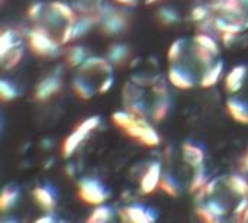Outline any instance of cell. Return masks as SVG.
<instances>
[{
  "mask_svg": "<svg viewBox=\"0 0 248 223\" xmlns=\"http://www.w3.org/2000/svg\"><path fill=\"white\" fill-rule=\"evenodd\" d=\"M62 89V81L57 75H49L41 80L33 91V99L36 102H46Z\"/></svg>",
  "mask_w": 248,
  "mask_h": 223,
  "instance_id": "cell-5",
  "label": "cell"
},
{
  "mask_svg": "<svg viewBox=\"0 0 248 223\" xmlns=\"http://www.w3.org/2000/svg\"><path fill=\"white\" fill-rule=\"evenodd\" d=\"M212 9L219 13V16L231 20L243 23L246 22V10L247 7L241 3V0H214Z\"/></svg>",
  "mask_w": 248,
  "mask_h": 223,
  "instance_id": "cell-4",
  "label": "cell"
},
{
  "mask_svg": "<svg viewBox=\"0 0 248 223\" xmlns=\"http://www.w3.org/2000/svg\"><path fill=\"white\" fill-rule=\"evenodd\" d=\"M196 213H198V216H199V219H202L203 222H208V223H215L219 221V218L217 216V215H214L205 205L203 206H199L198 209H196Z\"/></svg>",
  "mask_w": 248,
  "mask_h": 223,
  "instance_id": "cell-36",
  "label": "cell"
},
{
  "mask_svg": "<svg viewBox=\"0 0 248 223\" xmlns=\"http://www.w3.org/2000/svg\"><path fill=\"white\" fill-rule=\"evenodd\" d=\"M241 3H243V4H244V6L248 9V0H241Z\"/></svg>",
  "mask_w": 248,
  "mask_h": 223,
  "instance_id": "cell-47",
  "label": "cell"
},
{
  "mask_svg": "<svg viewBox=\"0 0 248 223\" xmlns=\"http://www.w3.org/2000/svg\"><path fill=\"white\" fill-rule=\"evenodd\" d=\"M195 44H198V45H201V46H203V48L209 49V51H211V52H214L215 55L219 52V48H218L217 41H215L214 38H211L206 32H201V33H198V35L195 36Z\"/></svg>",
  "mask_w": 248,
  "mask_h": 223,
  "instance_id": "cell-28",
  "label": "cell"
},
{
  "mask_svg": "<svg viewBox=\"0 0 248 223\" xmlns=\"http://www.w3.org/2000/svg\"><path fill=\"white\" fill-rule=\"evenodd\" d=\"M161 180V165L160 163H153L141 178L140 190L142 194H151L160 187Z\"/></svg>",
  "mask_w": 248,
  "mask_h": 223,
  "instance_id": "cell-6",
  "label": "cell"
},
{
  "mask_svg": "<svg viewBox=\"0 0 248 223\" xmlns=\"http://www.w3.org/2000/svg\"><path fill=\"white\" fill-rule=\"evenodd\" d=\"M54 222V219L51 216H44V218H39L36 219V223H51Z\"/></svg>",
  "mask_w": 248,
  "mask_h": 223,
  "instance_id": "cell-44",
  "label": "cell"
},
{
  "mask_svg": "<svg viewBox=\"0 0 248 223\" xmlns=\"http://www.w3.org/2000/svg\"><path fill=\"white\" fill-rule=\"evenodd\" d=\"M119 4H125V6H134L137 3V0H115Z\"/></svg>",
  "mask_w": 248,
  "mask_h": 223,
  "instance_id": "cell-43",
  "label": "cell"
},
{
  "mask_svg": "<svg viewBox=\"0 0 248 223\" xmlns=\"http://www.w3.org/2000/svg\"><path fill=\"white\" fill-rule=\"evenodd\" d=\"M158 22L164 26H170L179 22V13L171 7H161L157 13Z\"/></svg>",
  "mask_w": 248,
  "mask_h": 223,
  "instance_id": "cell-26",
  "label": "cell"
},
{
  "mask_svg": "<svg viewBox=\"0 0 248 223\" xmlns=\"http://www.w3.org/2000/svg\"><path fill=\"white\" fill-rule=\"evenodd\" d=\"M87 51L83 46H73L70 49H67L65 52V61L68 67H80L83 64V61L87 58Z\"/></svg>",
  "mask_w": 248,
  "mask_h": 223,
  "instance_id": "cell-17",
  "label": "cell"
},
{
  "mask_svg": "<svg viewBox=\"0 0 248 223\" xmlns=\"http://www.w3.org/2000/svg\"><path fill=\"white\" fill-rule=\"evenodd\" d=\"M193 55H195L196 61H198L201 65L206 67V68H209L211 65H214V64H212V59H214L215 54L211 52L209 49H206V48L198 45V44H196V46H195V49H193Z\"/></svg>",
  "mask_w": 248,
  "mask_h": 223,
  "instance_id": "cell-24",
  "label": "cell"
},
{
  "mask_svg": "<svg viewBox=\"0 0 248 223\" xmlns=\"http://www.w3.org/2000/svg\"><path fill=\"white\" fill-rule=\"evenodd\" d=\"M77 193L83 203L90 206H99L106 200L105 187L94 178H83L77 184Z\"/></svg>",
  "mask_w": 248,
  "mask_h": 223,
  "instance_id": "cell-3",
  "label": "cell"
},
{
  "mask_svg": "<svg viewBox=\"0 0 248 223\" xmlns=\"http://www.w3.org/2000/svg\"><path fill=\"white\" fill-rule=\"evenodd\" d=\"M108 59L113 67H122L129 59V48L124 44H115L108 51Z\"/></svg>",
  "mask_w": 248,
  "mask_h": 223,
  "instance_id": "cell-14",
  "label": "cell"
},
{
  "mask_svg": "<svg viewBox=\"0 0 248 223\" xmlns=\"http://www.w3.org/2000/svg\"><path fill=\"white\" fill-rule=\"evenodd\" d=\"M227 186L237 196L246 197L248 194V181L244 177H241V176H231V177H228Z\"/></svg>",
  "mask_w": 248,
  "mask_h": 223,
  "instance_id": "cell-19",
  "label": "cell"
},
{
  "mask_svg": "<svg viewBox=\"0 0 248 223\" xmlns=\"http://www.w3.org/2000/svg\"><path fill=\"white\" fill-rule=\"evenodd\" d=\"M44 10H45V7H44L42 3H35V4H32V6L29 7V10H28V17L32 19V20H36V19H39V17L44 15Z\"/></svg>",
  "mask_w": 248,
  "mask_h": 223,
  "instance_id": "cell-39",
  "label": "cell"
},
{
  "mask_svg": "<svg viewBox=\"0 0 248 223\" xmlns=\"http://www.w3.org/2000/svg\"><path fill=\"white\" fill-rule=\"evenodd\" d=\"M206 174H205V170L203 167H199L195 170V176H193V180H192V184H190V192L192 193H196L199 192L205 184H206Z\"/></svg>",
  "mask_w": 248,
  "mask_h": 223,
  "instance_id": "cell-34",
  "label": "cell"
},
{
  "mask_svg": "<svg viewBox=\"0 0 248 223\" xmlns=\"http://www.w3.org/2000/svg\"><path fill=\"white\" fill-rule=\"evenodd\" d=\"M113 218V212L110 208L108 206H100L97 208L94 212H92V215L89 216L87 222L89 223H105L109 222Z\"/></svg>",
  "mask_w": 248,
  "mask_h": 223,
  "instance_id": "cell-25",
  "label": "cell"
},
{
  "mask_svg": "<svg viewBox=\"0 0 248 223\" xmlns=\"http://www.w3.org/2000/svg\"><path fill=\"white\" fill-rule=\"evenodd\" d=\"M243 170H244V171H247V173H248V152L246 154L244 160H243Z\"/></svg>",
  "mask_w": 248,
  "mask_h": 223,
  "instance_id": "cell-45",
  "label": "cell"
},
{
  "mask_svg": "<svg viewBox=\"0 0 248 223\" xmlns=\"http://www.w3.org/2000/svg\"><path fill=\"white\" fill-rule=\"evenodd\" d=\"M73 90H74V93H76L80 99H83V100H89V99H92V96L94 94L93 87H92L90 84H87L83 78H78V77L73 80Z\"/></svg>",
  "mask_w": 248,
  "mask_h": 223,
  "instance_id": "cell-21",
  "label": "cell"
},
{
  "mask_svg": "<svg viewBox=\"0 0 248 223\" xmlns=\"http://www.w3.org/2000/svg\"><path fill=\"white\" fill-rule=\"evenodd\" d=\"M32 196L35 199V202L46 212L54 210L55 208V194L49 187H36L32 192Z\"/></svg>",
  "mask_w": 248,
  "mask_h": 223,
  "instance_id": "cell-13",
  "label": "cell"
},
{
  "mask_svg": "<svg viewBox=\"0 0 248 223\" xmlns=\"http://www.w3.org/2000/svg\"><path fill=\"white\" fill-rule=\"evenodd\" d=\"M92 16L96 19L100 32L108 36L119 35L129 28V15L108 4H102Z\"/></svg>",
  "mask_w": 248,
  "mask_h": 223,
  "instance_id": "cell-1",
  "label": "cell"
},
{
  "mask_svg": "<svg viewBox=\"0 0 248 223\" xmlns=\"http://www.w3.org/2000/svg\"><path fill=\"white\" fill-rule=\"evenodd\" d=\"M169 80L174 87H177L180 90H189L195 84V80H193L192 74L187 70H185V68H182L179 65H174V67L170 68Z\"/></svg>",
  "mask_w": 248,
  "mask_h": 223,
  "instance_id": "cell-9",
  "label": "cell"
},
{
  "mask_svg": "<svg viewBox=\"0 0 248 223\" xmlns=\"http://www.w3.org/2000/svg\"><path fill=\"white\" fill-rule=\"evenodd\" d=\"M80 73H99V74H108L110 75L112 74V70H113V65L112 62L106 58H100V57H87L83 64L78 67Z\"/></svg>",
  "mask_w": 248,
  "mask_h": 223,
  "instance_id": "cell-8",
  "label": "cell"
},
{
  "mask_svg": "<svg viewBox=\"0 0 248 223\" xmlns=\"http://www.w3.org/2000/svg\"><path fill=\"white\" fill-rule=\"evenodd\" d=\"M138 141L145 147H157L160 144V136L151 126H147Z\"/></svg>",
  "mask_w": 248,
  "mask_h": 223,
  "instance_id": "cell-32",
  "label": "cell"
},
{
  "mask_svg": "<svg viewBox=\"0 0 248 223\" xmlns=\"http://www.w3.org/2000/svg\"><path fill=\"white\" fill-rule=\"evenodd\" d=\"M155 1H158V0H145L147 4H151V3H155Z\"/></svg>",
  "mask_w": 248,
  "mask_h": 223,
  "instance_id": "cell-46",
  "label": "cell"
},
{
  "mask_svg": "<svg viewBox=\"0 0 248 223\" xmlns=\"http://www.w3.org/2000/svg\"><path fill=\"white\" fill-rule=\"evenodd\" d=\"M119 216L124 222L148 223L153 222L155 216H153L151 210L144 209L142 206H128L119 210Z\"/></svg>",
  "mask_w": 248,
  "mask_h": 223,
  "instance_id": "cell-7",
  "label": "cell"
},
{
  "mask_svg": "<svg viewBox=\"0 0 248 223\" xmlns=\"http://www.w3.org/2000/svg\"><path fill=\"white\" fill-rule=\"evenodd\" d=\"M84 138H86V135H83L81 132H78L77 129H74V132H73L70 136H67V138L64 139V142H62V148H61L62 157H64V158L71 157V155L74 154V151L78 148V145L81 144V141H83Z\"/></svg>",
  "mask_w": 248,
  "mask_h": 223,
  "instance_id": "cell-16",
  "label": "cell"
},
{
  "mask_svg": "<svg viewBox=\"0 0 248 223\" xmlns=\"http://www.w3.org/2000/svg\"><path fill=\"white\" fill-rule=\"evenodd\" d=\"M17 196H19L17 190L6 187V189L1 192V196H0V210H1L3 213L7 212V210L16 203Z\"/></svg>",
  "mask_w": 248,
  "mask_h": 223,
  "instance_id": "cell-22",
  "label": "cell"
},
{
  "mask_svg": "<svg viewBox=\"0 0 248 223\" xmlns=\"http://www.w3.org/2000/svg\"><path fill=\"white\" fill-rule=\"evenodd\" d=\"M247 210H248V199H243V200L240 202V205L237 206V209L234 210V213H235V216L238 218V221H241L243 215H244Z\"/></svg>",
  "mask_w": 248,
  "mask_h": 223,
  "instance_id": "cell-40",
  "label": "cell"
},
{
  "mask_svg": "<svg viewBox=\"0 0 248 223\" xmlns=\"http://www.w3.org/2000/svg\"><path fill=\"white\" fill-rule=\"evenodd\" d=\"M49 7L60 16L62 17L64 20L67 22H73L74 19H77V12L76 9H73L71 6H68L67 3H62V1H52L49 3Z\"/></svg>",
  "mask_w": 248,
  "mask_h": 223,
  "instance_id": "cell-18",
  "label": "cell"
},
{
  "mask_svg": "<svg viewBox=\"0 0 248 223\" xmlns=\"http://www.w3.org/2000/svg\"><path fill=\"white\" fill-rule=\"evenodd\" d=\"M0 97L3 102H10L17 97V90L15 89L13 84H10L6 80L0 81Z\"/></svg>",
  "mask_w": 248,
  "mask_h": 223,
  "instance_id": "cell-33",
  "label": "cell"
},
{
  "mask_svg": "<svg viewBox=\"0 0 248 223\" xmlns=\"http://www.w3.org/2000/svg\"><path fill=\"white\" fill-rule=\"evenodd\" d=\"M28 42L32 52L39 57L52 58L60 52V44L42 26H36L28 33Z\"/></svg>",
  "mask_w": 248,
  "mask_h": 223,
  "instance_id": "cell-2",
  "label": "cell"
},
{
  "mask_svg": "<svg viewBox=\"0 0 248 223\" xmlns=\"http://www.w3.org/2000/svg\"><path fill=\"white\" fill-rule=\"evenodd\" d=\"M22 57H23V49H22L20 46H15L6 57L1 58V59H3V67H4L6 70L15 68V67L20 62Z\"/></svg>",
  "mask_w": 248,
  "mask_h": 223,
  "instance_id": "cell-27",
  "label": "cell"
},
{
  "mask_svg": "<svg viewBox=\"0 0 248 223\" xmlns=\"http://www.w3.org/2000/svg\"><path fill=\"white\" fill-rule=\"evenodd\" d=\"M135 119L137 118L132 113H129V112H116V113L112 115V122L116 126L122 128V129H126Z\"/></svg>",
  "mask_w": 248,
  "mask_h": 223,
  "instance_id": "cell-31",
  "label": "cell"
},
{
  "mask_svg": "<svg viewBox=\"0 0 248 223\" xmlns=\"http://www.w3.org/2000/svg\"><path fill=\"white\" fill-rule=\"evenodd\" d=\"M205 206H206V208H208L214 215H217L219 219L227 213V212H225V208H224L219 202H217V200H209Z\"/></svg>",
  "mask_w": 248,
  "mask_h": 223,
  "instance_id": "cell-38",
  "label": "cell"
},
{
  "mask_svg": "<svg viewBox=\"0 0 248 223\" xmlns=\"http://www.w3.org/2000/svg\"><path fill=\"white\" fill-rule=\"evenodd\" d=\"M100 125V118L99 116H92V118H87L84 122H81L76 129L78 131V132H81L83 135H89L92 131H94L97 126Z\"/></svg>",
  "mask_w": 248,
  "mask_h": 223,
  "instance_id": "cell-35",
  "label": "cell"
},
{
  "mask_svg": "<svg viewBox=\"0 0 248 223\" xmlns=\"http://www.w3.org/2000/svg\"><path fill=\"white\" fill-rule=\"evenodd\" d=\"M192 19L195 20V22H203V20H206L208 19V16H209V10L205 7V6H196L193 10H192Z\"/></svg>",
  "mask_w": 248,
  "mask_h": 223,
  "instance_id": "cell-37",
  "label": "cell"
},
{
  "mask_svg": "<svg viewBox=\"0 0 248 223\" xmlns=\"http://www.w3.org/2000/svg\"><path fill=\"white\" fill-rule=\"evenodd\" d=\"M160 189L166 194H169L170 197H177L179 196V186L174 181V178L171 176H169V174H166V176L161 177V180H160Z\"/></svg>",
  "mask_w": 248,
  "mask_h": 223,
  "instance_id": "cell-30",
  "label": "cell"
},
{
  "mask_svg": "<svg viewBox=\"0 0 248 223\" xmlns=\"http://www.w3.org/2000/svg\"><path fill=\"white\" fill-rule=\"evenodd\" d=\"M185 46H186V41H185V39H177V41H174V42L170 45L169 54H167L170 62L177 64V62L180 61V58L183 57V52H185Z\"/></svg>",
  "mask_w": 248,
  "mask_h": 223,
  "instance_id": "cell-29",
  "label": "cell"
},
{
  "mask_svg": "<svg viewBox=\"0 0 248 223\" xmlns=\"http://www.w3.org/2000/svg\"><path fill=\"white\" fill-rule=\"evenodd\" d=\"M222 35V38H221V41L224 42V45H227V46H230L231 44H234V41H235V33H230V32H224V33H221Z\"/></svg>",
  "mask_w": 248,
  "mask_h": 223,
  "instance_id": "cell-42",
  "label": "cell"
},
{
  "mask_svg": "<svg viewBox=\"0 0 248 223\" xmlns=\"http://www.w3.org/2000/svg\"><path fill=\"white\" fill-rule=\"evenodd\" d=\"M169 107H170V103H169V97H158V102L154 104L153 110H151V116L155 122H160L163 120L167 113H169Z\"/></svg>",
  "mask_w": 248,
  "mask_h": 223,
  "instance_id": "cell-23",
  "label": "cell"
},
{
  "mask_svg": "<svg viewBox=\"0 0 248 223\" xmlns=\"http://www.w3.org/2000/svg\"><path fill=\"white\" fill-rule=\"evenodd\" d=\"M112 84H113V77H112V75H109L106 80H103V81H102L100 89H99V93H100V94H103V93L109 91V90H110V87H112Z\"/></svg>",
  "mask_w": 248,
  "mask_h": 223,
  "instance_id": "cell-41",
  "label": "cell"
},
{
  "mask_svg": "<svg viewBox=\"0 0 248 223\" xmlns=\"http://www.w3.org/2000/svg\"><path fill=\"white\" fill-rule=\"evenodd\" d=\"M227 110L230 113V116L238 122V123H243V125H248V106L238 100V99H228L227 102Z\"/></svg>",
  "mask_w": 248,
  "mask_h": 223,
  "instance_id": "cell-12",
  "label": "cell"
},
{
  "mask_svg": "<svg viewBox=\"0 0 248 223\" xmlns=\"http://www.w3.org/2000/svg\"><path fill=\"white\" fill-rule=\"evenodd\" d=\"M16 35L13 30H4L0 35V57H6L16 46Z\"/></svg>",
  "mask_w": 248,
  "mask_h": 223,
  "instance_id": "cell-20",
  "label": "cell"
},
{
  "mask_svg": "<svg viewBox=\"0 0 248 223\" xmlns=\"http://www.w3.org/2000/svg\"><path fill=\"white\" fill-rule=\"evenodd\" d=\"M182 151H183V160L190 167H193L195 170L199 168V167H203L205 152H203V149L201 147H198L195 144H190V142H186V144H183Z\"/></svg>",
  "mask_w": 248,
  "mask_h": 223,
  "instance_id": "cell-10",
  "label": "cell"
},
{
  "mask_svg": "<svg viewBox=\"0 0 248 223\" xmlns=\"http://www.w3.org/2000/svg\"><path fill=\"white\" fill-rule=\"evenodd\" d=\"M246 74H247L246 65H237L230 71V74L225 78V87L228 93H237L243 87Z\"/></svg>",
  "mask_w": 248,
  "mask_h": 223,
  "instance_id": "cell-11",
  "label": "cell"
},
{
  "mask_svg": "<svg viewBox=\"0 0 248 223\" xmlns=\"http://www.w3.org/2000/svg\"><path fill=\"white\" fill-rule=\"evenodd\" d=\"M222 68H224L222 61H218V62H215L214 65H211V67L206 70V73L203 74V77H202V81H201L202 87H203V89L214 87V86L218 83V80L221 78Z\"/></svg>",
  "mask_w": 248,
  "mask_h": 223,
  "instance_id": "cell-15",
  "label": "cell"
}]
</instances>
